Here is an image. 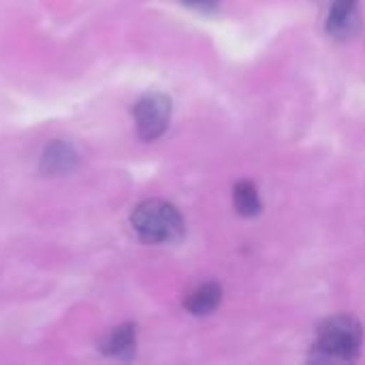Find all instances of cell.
<instances>
[{"mask_svg":"<svg viewBox=\"0 0 365 365\" xmlns=\"http://www.w3.org/2000/svg\"><path fill=\"white\" fill-rule=\"evenodd\" d=\"M364 344V327L351 314L325 319L317 329V340L310 349L314 364H351L359 357Z\"/></svg>","mask_w":365,"mask_h":365,"instance_id":"cell-1","label":"cell"},{"mask_svg":"<svg viewBox=\"0 0 365 365\" xmlns=\"http://www.w3.org/2000/svg\"><path fill=\"white\" fill-rule=\"evenodd\" d=\"M130 225L145 244H173L184 235V218L167 201L150 199L139 203L130 214Z\"/></svg>","mask_w":365,"mask_h":365,"instance_id":"cell-2","label":"cell"},{"mask_svg":"<svg viewBox=\"0 0 365 365\" xmlns=\"http://www.w3.org/2000/svg\"><path fill=\"white\" fill-rule=\"evenodd\" d=\"M137 133L143 141H156L169 126L171 120V98L160 92H150L141 96L133 109Z\"/></svg>","mask_w":365,"mask_h":365,"instance_id":"cell-3","label":"cell"},{"mask_svg":"<svg viewBox=\"0 0 365 365\" xmlns=\"http://www.w3.org/2000/svg\"><path fill=\"white\" fill-rule=\"evenodd\" d=\"M359 0H334L327 15V32L334 38H353L361 28V17L357 9Z\"/></svg>","mask_w":365,"mask_h":365,"instance_id":"cell-4","label":"cell"},{"mask_svg":"<svg viewBox=\"0 0 365 365\" xmlns=\"http://www.w3.org/2000/svg\"><path fill=\"white\" fill-rule=\"evenodd\" d=\"M77 163H79V156L73 150V145L66 141H51L41 156V169L49 175L68 173L71 169L77 167Z\"/></svg>","mask_w":365,"mask_h":365,"instance_id":"cell-5","label":"cell"},{"mask_svg":"<svg viewBox=\"0 0 365 365\" xmlns=\"http://www.w3.org/2000/svg\"><path fill=\"white\" fill-rule=\"evenodd\" d=\"M101 351L109 357L118 359H133L135 349H137V329L135 325H120L111 329L103 340H101Z\"/></svg>","mask_w":365,"mask_h":365,"instance_id":"cell-6","label":"cell"},{"mask_svg":"<svg viewBox=\"0 0 365 365\" xmlns=\"http://www.w3.org/2000/svg\"><path fill=\"white\" fill-rule=\"evenodd\" d=\"M220 302H222L220 284L205 282V284H199L197 289H192L184 297V308H186V312H190L195 317H207L220 306Z\"/></svg>","mask_w":365,"mask_h":365,"instance_id":"cell-7","label":"cell"},{"mask_svg":"<svg viewBox=\"0 0 365 365\" xmlns=\"http://www.w3.org/2000/svg\"><path fill=\"white\" fill-rule=\"evenodd\" d=\"M233 205H235L240 216H248V218L261 214V210H263L259 190L255 188V184H250L246 180L235 184V188H233Z\"/></svg>","mask_w":365,"mask_h":365,"instance_id":"cell-8","label":"cell"},{"mask_svg":"<svg viewBox=\"0 0 365 365\" xmlns=\"http://www.w3.org/2000/svg\"><path fill=\"white\" fill-rule=\"evenodd\" d=\"M184 4L199 9V11H212V9H216L218 0H184Z\"/></svg>","mask_w":365,"mask_h":365,"instance_id":"cell-9","label":"cell"}]
</instances>
